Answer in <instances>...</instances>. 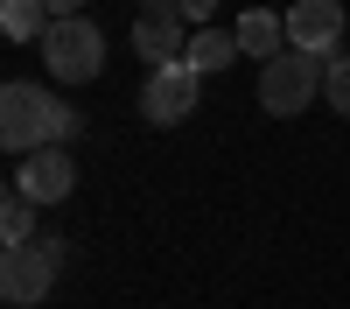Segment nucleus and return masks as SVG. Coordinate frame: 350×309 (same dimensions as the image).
<instances>
[{
    "instance_id": "11",
    "label": "nucleus",
    "mask_w": 350,
    "mask_h": 309,
    "mask_svg": "<svg viewBox=\"0 0 350 309\" xmlns=\"http://www.w3.org/2000/svg\"><path fill=\"white\" fill-rule=\"evenodd\" d=\"M49 0H0V36L8 42H36V36H49Z\"/></svg>"
},
{
    "instance_id": "12",
    "label": "nucleus",
    "mask_w": 350,
    "mask_h": 309,
    "mask_svg": "<svg viewBox=\"0 0 350 309\" xmlns=\"http://www.w3.org/2000/svg\"><path fill=\"white\" fill-rule=\"evenodd\" d=\"M0 239H8V246H28V239H36V197H28V190H8V197H0Z\"/></svg>"
},
{
    "instance_id": "8",
    "label": "nucleus",
    "mask_w": 350,
    "mask_h": 309,
    "mask_svg": "<svg viewBox=\"0 0 350 309\" xmlns=\"http://www.w3.org/2000/svg\"><path fill=\"white\" fill-rule=\"evenodd\" d=\"M14 190H28L36 204H64V197L77 190V162H70V148H36V155H21Z\"/></svg>"
},
{
    "instance_id": "3",
    "label": "nucleus",
    "mask_w": 350,
    "mask_h": 309,
    "mask_svg": "<svg viewBox=\"0 0 350 309\" xmlns=\"http://www.w3.org/2000/svg\"><path fill=\"white\" fill-rule=\"evenodd\" d=\"M56 274H64V239H28V246L0 253V295L14 309H36L56 288Z\"/></svg>"
},
{
    "instance_id": "16",
    "label": "nucleus",
    "mask_w": 350,
    "mask_h": 309,
    "mask_svg": "<svg viewBox=\"0 0 350 309\" xmlns=\"http://www.w3.org/2000/svg\"><path fill=\"white\" fill-rule=\"evenodd\" d=\"M140 8H175V0H140Z\"/></svg>"
},
{
    "instance_id": "14",
    "label": "nucleus",
    "mask_w": 350,
    "mask_h": 309,
    "mask_svg": "<svg viewBox=\"0 0 350 309\" xmlns=\"http://www.w3.org/2000/svg\"><path fill=\"white\" fill-rule=\"evenodd\" d=\"M211 8H217V0H175V14L196 21V28H211Z\"/></svg>"
},
{
    "instance_id": "5",
    "label": "nucleus",
    "mask_w": 350,
    "mask_h": 309,
    "mask_svg": "<svg viewBox=\"0 0 350 309\" xmlns=\"http://www.w3.org/2000/svg\"><path fill=\"white\" fill-rule=\"evenodd\" d=\"M196 92H203V77L189 64H161V71H148V84H140V112H148L154 127H183L196 112Z\"/></svg>"
},
{
    "instance_id": "9",
    "label": "nucleus",
    "mask_w": 350,
    "mask_h": 309,
    "mask_svg": "<svg viewBox=\"0 0 350 309\" xmlns=\"http://www.w3.org/2000/svg\"><path fill=\"white\" fill-rule=\"evenodd\" d=\"M239 42H245V56H259V64L287 56V14H273V8H245V14H239Z\"/></svg>"
},
{
    "instance_id": "15",
    "label": "nucleus",
    "mask_w": 350,
    "mask_h": 309,
    "mask_svg": "<svg viewBox=\"0 0 350 309\" xmlns=\"http://www.w3.org/2000/svg\"><path fill=\"white\" fill-rule=\"evenodd\" d=\"M84 8H92V0H49V14H56V21H70V14H84Z\"/></svg>"
},
{
    "instance_id": "2",
    "label": "nucleus",
    "mask_w": 350,
    "mask_h": 309,
    "mask_svg": "<svg viewBox=\"0 0 350 309\" xmlns=\"http://www.w3.org/2000/svg\"><path fill=\"white\" fill-rule=\"evenodd\" d=\"M42 64H49V77H64V84H92V77L105 71V28L84 21V14L49 21V36H42Z\"/></svg>"
},
{
    "instance_id": "6",
    "label": "nucleus",
    "mask_w": 350,
    "mask_h": 309,
    "mask_svg": "<svg viewBox=\"0 0 350 309\" xmlns=\"http://www.w3.org/2000/svg\"><path fill=\"white\" fill-rule=\"evenodd\" d=\"M336 42H343V0H295V8H287V49L329 64Z\"/></svg>"
},
{
    "instance_id": "4",
    "label": "nucleus",
    "mask_w": 350,
    "mask_h": 309,
    "mask_svg": "<svg viewBox=\"0 0 350 309\" xmlns=\"http://www.w3.org/2000/svg\"><path fill=\"white\" fill-rule=\"evenodd\" d=\"M315 92H323V56L287 49V56H273V64H259V106H267L273 120H295V112H308Z\"/></svg>"
},
{
    "instance_id": "10",
    "label": "nucleus",
    "mask_w": 350,
    "mask_h": 309,
    "mask_svg": "<svg viewBox=\"0 0 350 309\" xmlns=\"http://www.w3.org/2000/svg\"><path fill=\"white\" fill-rule=\"evenodd\" d=\"M231 56H245L239 28H196V36H189V56H183V64H189L196 77H217V71L231 64Z\"/></svg>"
},
{
    "instance_id": "1",
    "label": "nucleus",
    "mask_w": 350,
    "mask_h": 309,
    "mask_svg": "<svg viewBox=\"0 0 350 309\" xmlns=\"http://www.w3.org/2000/svg\"><path fill=\"white\" fill-rule=\"evenodd\" d=\"M64 134H77V112L42 92V84H0V140H8V155H36V148H64Z\"/></svg>"
},
{
    "instance_id": "7",
    "label": "nucleus",
    "mask_w": 350,
    "mask_h": 309,
    "mask_svg": "<svg viewBox=\"0 0 350 309\" xmlns=\"http://www.w3.org/2000/svg\"><path fill=\"white\" fill-rule=\"evenodd\" d=\"M189 36H196V28L175 14V8H140V21H133V49L148 56V71L183 64V56H189Z\"/></svg>"
},
{
    "instance_id": "13",
    "label": "nucleus",
    "mask_w": 350,
    "mask_h": 309,
    "mask_svg": "<svg viewBox=\"0 0 350 309\" xmlns=\"http://www.w3.org/2000/svg\"><path fill=\"white\" fill-rule=\"evenodd\" d=\"M323 99L350 120V56H329V64H323Z\"/></svg>"
}]
</instances>
